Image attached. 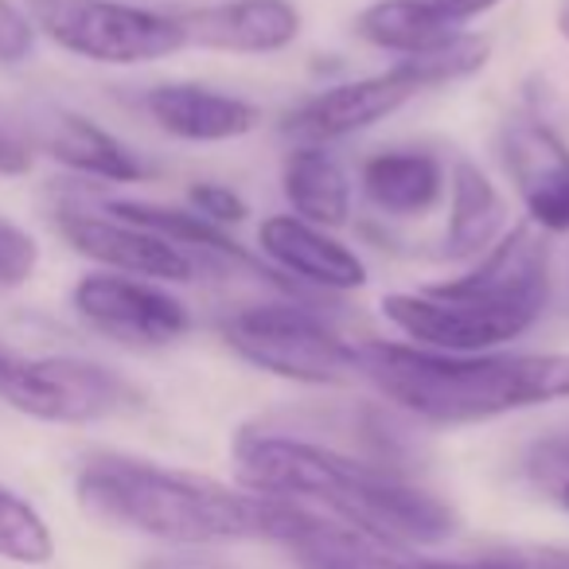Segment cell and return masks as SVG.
Masks as SVG:
<instances>
[{
  "mask_svg": "<svg viewBox=\"0 0 569 569\" xmlns=\"http://www.w3.org/2000/svg\"><path fill=\"white\" fill-rule=\"evenodd\" d=\"M234 472L253 496L325 511L351 530L406 546H437L457 535V511L433 491L406 480L398 468L348 457L305 437L242 429L234 437Z\"/></svg>",
  "mask_w": 569,
  "mask_h": 569,
  "instance_id": "obj_1",
  "label": "cell"
},
{
  "mask_svg": "<svg viewBox=\"0 0 569 569\" xmlns=\"http://www.w3.org/2000/svg\"><path fill=\"white\" fill-rule=\"evenodd\" d=\"M437 9L445 12V17L452 20L457 28H465L468 20H476V17H483V12H491V9H499L503 0H433Z\"/></svg>",
  "mask_w": 569,
  "mask_h": 569,
  "instance_id": "obj_29",
  "label": "cell"
},
{
  "mask_svg": "<svg viewBox=\"0 0 569 569\" xmlns=\"http://www.w3.org/2000/svg\"><path fill=\"white\" fill-rule=\"evenodd\" d=\"M449 222H445L441 258H483L507 230L503 196L476 160H457L449 168Z\"/></svg>",
  "mask_w": 569,
  "mask_h": 569,
  "instance_id": "obj_19",
  "label": "cell"
},
{
  "mask_svg": "<svg viewBox=\"0 0 569 569\" xmlns=\"http://www.w3.org/2000/svg\"><path fill=\"white\" fill-rule=\"evenodd\" d=\"M141 569H234L227 566L214 553H199V550H180V553H160V558H149Z\"/></svg>",
  "mask_w": 569,
  "mask_h": 569,
  "instance_id": "obj_27",
  "label": "cell"
},
{
  "mask_svg": "<svg viewBox=\"0 0 569 569\" xmlns=\"http://www.w3.org/2000/svg\"><path fill=\"white\" fill-rule=\"evenodd\" d=\"M379 312L395 332L413 340V348L441 351V356H483V351H499L503 343L522 340L538 325V320L522 317V312L457 301V297H441L433 289L387 293L379 301Z\"/></svg>",
  "mask_w": 569,
  "mask_h": 569,
  "instance_id": "obj_7",
  "label": "cell"
},
{
  "mask_svg": "<svg viewBox=\"0 0 569 569\" xmlns=\"http://www.w3.org/2000/svg\"><path fill=\"white\" fill-rule=\"evenodd\" d=\"M496 157L530 227L569 234V144L558 129L535 113H515L499 126Z\"/></svg>",
  "mask_w": 569,
  "mask_h": 569,
  "instance_id": "obj_10",
  "label": "cell"
},
{
  "mask_svg": "<svg viewBox=\"0 0 569 569\" xmlns=\"http://www.w3.org/2000/svg\"><path fill=\"white\" fill-rule=\"evenodd\" d=\"M522 569H569V553L561 550H522Z\"/></svg>",
  "mask_w": 569,
  "mask_h": 569,
  "instance_id": "obj_30",
  "label": "cell"
},
{
  "mask_svg": "<svg viewBox=\"0 0 569 569\" xmlns=\"http://www.w3.org/2000/svg\"><path fill=\"white\" fill-rule=\"evenodd\" d=\"M28 168H32V149L0 129V176H24Z\"/></svg>",
  "mask_w": 569,
  "mask_h": 569,
  "instance_id": "obj_28",
  "label": "cell"
},
{
  "mask_svg": "<svg viewBox=\"0 0 569 569\" xmlns=\"http://www.w3.org/2000/svg\"><path fill=\"white\" fill-rule=\"evenodd\" d=\"M79 503L106 522H118L137 535L176 546L238 542V538H269L273 499L246 496L207 476L152 460L98 452L79 468Z\"/></svg>",
  "mask_w": 569,
  "mask_h": 569,
  "instance_id": "obj_3",
  "label": "cell"
},
{
  "mask_svg": "<svg viewBox=\"0 0 569 569\" xmlns=\"http://www.w3.org/2000/svg\"><path fill=\"white\" fill-rule=\"evenodd\" d=\"M36 51V24L20 4L0 0V67L24 63Z\"/></svg>",
  "mask_w": 569,
  "mask_h": 569,
  "instance_id": "obj_26",
  "label": "cell"
},
{
  "mask_svg": "<svg viewBox=\"0 0 569 569\" xmlns=\"http://www.w3.org/2000/svg\"><path fill=\"white\" fill-rule=\"evenodd\" d=\"M553 24H558V36L569 43V0H558V12H553Z\"/></svg>",
  "mask_w": 569,
  "mask_h": 569,
  "instance_id": "obj_31",
  "label": "cell"
},
{
  "mask_svg": "<svg viewBox=\"0 0 569 569\" xmlns=\"http://www.w3.org/2000/svg\"><path fill=\"white\" fill-rule=\"evenodd\" d=\"M188 48L222 51V56H277L293 48L305 17L293 0H219L180 9Z\"/></svg>",
  "mask_w": 569,
  "mask_h": 569,
  "instance_id": "obj_14",
  "label": "cell"
},
{
  "mask_svg": "<svg viewBox=\"0 0 569 569\" xmlns=\"http://www.w3.org/2000/svg\"><path fill=\"white\" fill-rule=\"evenodd\" d=\"M40 137H43V149L59 164L71 168V172L94 176V180L106 183H137L149 176V164L141 160V152H133L121 137H113L110 129L90 121L87 113L56 110L43 121Z\"/></svg>",
  "mask_w": 569,
  "mask_h": 569,
  "instance_id": "obj_18",
  "label": "cell"
},
{
  "mask_svg": "<svg viewBox=\"0 0 569 569\" xmlns=\"http://www.w3.org/2000/svg\"><path fill=\"white\" fill-rule=\"evenodd\" d=\"M188 207L199 214V219L214 222V227H222V230L238 227V222H246V214H250V203H246L230 183H219V180H196L191 183Z\"/></svg>",
  "mask_w": 569,
  "mask_h": 569,
  "instance_id": "obj_24",
  "label": "cell"
},
{
  "mask_svg": "<svg viewBox=\"0 0 569 569\" xmlns=\"http://www.w3.org/2000/svg\"><path fill=\"white\" fill-rule=\"evenodd\" d=\"M71 305L94 332L126 348H168L191 332L188 305L144 277L90 273L74 284Z\"/></svg>",
  "mask_w": 569,
  "mask_h": 569,
  "instance_id": "obj_9",
  "label": "cell"
},
{
  "mask_svg": "<svg viewBox=\"0 0 569 569\" xmlns=\"http://www.w3.org/2000/svg\"><path fill=\"white\" fill-rule=\"evenodd\" d=\"M527 480L542 499L569 511V433H550L527 449Z\"/></svg>",
  "mask_w": 569,
  "mask_h": 569,
  "instance_id": "obj_23",
  "label": "cell"
},
{
  "mask_svg": "<svg viewBox=\"0 0 569 569\" xmlns=\"http://www.w3.org/2000/svg\"><path fill=\"white\" fill-rule=\"evenodd\" d=\"M449 168L429 149H382L359 168V191L387 219H421L445 199Z\"/></svg>",
  "mask_w": 569,
  "mask_h": 569,
  "instance_id": "obj_16",
  "label": "cell"
},
{
  "mask_svg": "<svg viewBox=\"0 0 569 569\" xmlns=\"http://www.w3.org/2000/svg\"><path fill=\"white\" fill-rule=\"evenodd\" d=\"M0 402L56 426H87L141 406V395L113 367L82 356H20L0 348Z\"/></svg>",
  "mask_w": 569,
  "mask_h": 569,
  "instance_id": "obj_6",
  "label": "cell"
},
{
  "mask_svg": "<svg viewBox=\"0 0 569 569\" xmlns=\"http://www.w3.org/2000/svg\"><path fill=\"white\" fill-rule=\"evenodd\" d=\"M281 191L293 207L289 214L312 222V227L340 230L351 222L356 183L328 144H293L281 164Z\"/></svg>",
  "mask_w": 569,
  "mask_h": 569,
  "instance_id": "obj_17",
  "label": "cell"
},
{
  "mask_svg": "<svg viewBox=\"0 0 569 569\" xmlns=\"http://www.w3.org/2000/svg\"><path fill=\"white\" fill-rule=\"evenodd\" d=\"M258 253L281 277L317 293H356L367 284V261L325 227L297 214H269L258 227Z\"/></svg>",
  "mask_w": 569,
  "mask_h": 569,
  "instance_id": "obj_13",
  "label": "cell"
},
{
  "mask_svg": "<svg viewBox=\"0 0 569 569\" xmlns=\"http://www.w3.org/2000/svg\"><path fill=\"white\" fill-rule=\"evenodd\" d=\"M40 266V242L17 222L0 219V289H17Z\"/></svg>",
  "mask_w": 569,
  "mask_h": 569,
  "instance_id": "obj_25",
  "label": "cell"
},
{
  "mask_svg": "<svg viewBox=\"0 0 569 569\" xmlns=\"http://www.w3.org/2000/svg\"><path fill=\"white\" fill-rule=\"evenodd\" d=\"M457 32L465 28L452 24L433 0H375L356 17L359 40L398 59L421 56Z\"/></svg>",
  "mask_w": 569,
  "mask_h": 569,
  "instance_id": "obj_20",
  "label": "cell"
},
{
  "mask_svg": "<svg viewBox=\"0 0 569 569\" xmlns=\"http://www.w3.org/2000/svg\"><path fill=\"white\" fill-rule=\"evenodd\" d=\"M56 542H51L48 522L36 515L28 499L17 491L0 488V558L20 561V566H40L51 558Z\"/></svg>",
  "mask_w": 569,
  "mask_h": 569,
  "instance_id": "obj_22",
  "label": "cell"
},
{
  "mask_svg": "<svg viewBox=\"0 0 569 569\" xmlns=\"http://www.w3.org/2000/svg\"><path fill=\"white\" fill-rule=\"evenodd\" d=\"M63 242L74 253L98 261L106 273L144 277L157 284H188L199 281L203 266L168 238L144 227L118 219L110 211H87V207H63L56 219Z\"/></svg>",
  "mask_w": 569,
  "mask_h": 569,
  "instance_id": "obj_11",
  "label": "cell"
},
{
  "mask_svg": "<svg viewBox=\"0 0 569 569\" xmlns=\"http://www.w3.org/2000/svg\"><path fill=\"white\" fill-rule=\"evenodd\" d=\"M488 59H491V40L465 28V32L449 36L445 43L421 51V56L398 59L395 71L402 74L418 94H426V90L452 87V82L472 79V74H480L483 67H488Z\"/></svg>",
  "mask_w": 569,
  "mask_h": 569,
  "instance_id": "obj_21",
  "label": "cell"
},
{
  "mask_svg": "<svg viewBox=\"0 0 569 569\" xmlns=\"http://www.w3.org/2000/svg\"><path fill=\"white\" fill-rule=\"evenodd\" d=\"M413 98H418V90L395 67H387L379 74H367V79H348V82H336V87L317 90V94L305 98L284 118L281 129L297 144H332L395 118Z\"/></svg>",
  "mask_w": 569,
  "mask_h": 569,
  "instance_id": "obj_12",
  "label": "cell"
},
{
  "mask_svg": "<svg viewBox=\"0 0 569 569\" xmlns=\"http://www.w3.org/2000/svg\"><path fill=\"white\" fill-rule=\"evenodd\" d=\"M433 293L457 297V301L488 305V309L522 312L530 320H542L553 297V261L550 242L542 230L519 222L503 230L483 258H476L472 269L441 284H429Z\"/></svg>",
  "mask_w": 569,
  "mask_h": 569,
  "instance_id": "obj_8",
  "label": "cell"
},
{
  "mask_svg": "<svg viewBox=\"0 0 569 569\" xmlns=\"http://www.w3.org/2000/svg\"><path fill=\"white\" fill-rule=\"evenodd\" d=\"M144 113L160 133L188 144L242 141L261 126V110L250 98L203 87V82H160L144 94Z\"/></svg>",
  "mask_w": 569,
  "mask_h": 569,
  "instance_id": "obj_15",
  "label": "cell"
},
{
  "mask_svg": "<svg viewBox=\"0 0 569 569\" xmlns=\"http://www.w3.org/2000/svg\"><path fill=\"white\" fill-rule=\"evenodd\" d=\"M219 336L242 363L284 382L340 387L359 375V343L301 301L246 305L219 320Z\"/></svg>",
  "mask_w": 569,
  "mask_h": 569,
  "instance_id": "obj_4",
  "label": "cell"
},
{
  "mask_svg": "<svg viewBox=\"0 0 569 569\" xmlns=\"http://www.w3.org/2000/svg\"><path fill=\"white\" fill-rule=\"evenodd\" d=\"M359 379L426 426H476L569 398V351L441 356L413 343H359Z\"/></svg>",
  "mask_w": 569,
  "mask_h": 569,
  "instance_id": "obj_2",
  "label": "cell"
},
{
  "mask_svg": "<svg viewBox=\"0 0 569 569\" xmlns=\"http://www.w3.org/2000/svg\"><path fill=\"white\" fill-rule=\"evenodd\" d=\"M32 24L51 43L102 67H141L188 48L176 12L129 0H32Z\"/></svg>",
  "mask_w": 569,
  "mask_h": 569,
  "instance_id": "obj_5",
  "label": "cell"
}]
</instances>
